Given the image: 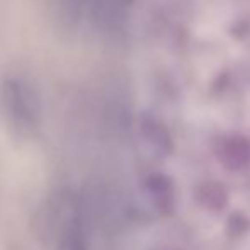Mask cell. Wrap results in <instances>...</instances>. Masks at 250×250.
Returning <instances> with one entry per match:
<instances>
[{"label": "cell", "instance_id": "cell-1", "mask_svg": "<svg viewBox=\"0 0 250 250\" xmlns=\"http://www.w3.org/2000/svg\"><path fill=\"white\" fill-rule=\"evenodd\" d=\"M0 112L16 135L33 136L40 129V94L21 68H7L0 75Z\"/></svg>", "mask_w": 250, "mask_h": 250}, {"label": "cell", "instance_id": "cell-2", "mask_svg": "<svg viewBox=\"0 0 250 250\" xmlns=\"http://www.w3.org/2000/svg\"><path fill=\"white\" fill-rule=\"evenodd\" d=\"M40 225L51 250H89L82 209L73 192H55L43 208Z\"/></svg>", "mask_w": 250, "mask_h": 250}]
</instances>
